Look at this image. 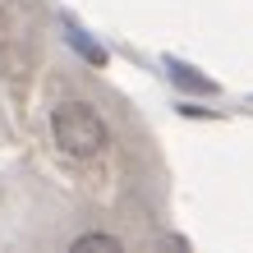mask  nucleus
Returning <instances> with one entry per match:
<instances>
[{
    "instance_id": "f257e3e1",
    "label": "nucleus",
    "mask_w": 253,
    "mask_h": 253,
    "mask_svg": "<svg viewBox=\"0 0 253 253\" xmlns=\"http://www.w3.org/2000/svg\"><path fill=\"white\" fill-rule=\"evenodd\" d=\"M51 138L65 157L92 161V157L106 152L111 133H106V120L97 115V106H87V101H60L51 111Z\"/></svg>"
},
{
    "instance_id": "f03ea898",
    "label": "nucleus",
    "mask_w": 253,
    "mask_h": 253,
    "mask_svg": "<svg viewBox=\"0 0 253 253\" xmlns=\"http://www.w3.org/2000/svg\"><path fill=\"white\" fill-rule=\"evenodd\" d=\"M170 79L184 92H216V79H207V74H198L193 65H180V60H170Z\"/></svg>"
},
{
    "instance_id": "7ed1b4c3",
    "label": "nucleus",
    "mask_w": 253,
    "mask_h": 253,
    "mask_svg": "<svg viewBox=\"0 0 253 253\" xmlns=\"http://www.w3.org/2000/svg\"><path fill=\"white\" fill-rule=\"evenodd\" d=\"M65 37H69V46L79 51V55H83L87 65H106V46H97V42L87 37V33H83L79 23H69V33H65Z\"/></svg>"
},
{
    "instance_id": "20e7f679",
    "label": "nucleus",
    "mask_w": 253,
    "mask_h": 253,
    "mask_svg": "<svg viewBox=\"0 0 253 253\" xmlns=\"http://www.w3.org/2000/svg\"><path fill=\"white\" fill-rule=\"evenodd\" d=\"M74 249H120V240L115 235H79Z\"/></svg>"
}]
</instances>
